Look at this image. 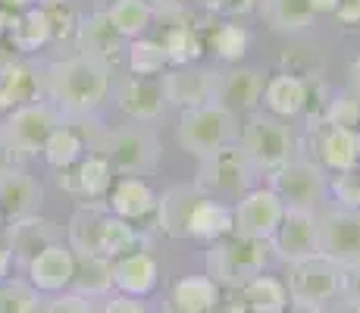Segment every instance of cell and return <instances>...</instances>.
<instances>
[{"label":"cell","instance_id":"1","mask_svg":"<svg viewBox=\"0 0 360 313\" xmlns=\"http://www.w3.org/2000/svg\"><path fill=\"white\" fill-rule=\"evenodd\" d=\"M47 91L69 116H88L110 91V63L98 57H69L47 66Z\"/></svg>","mask_w":360,"mask_h":313},{"label":"cell","instance_id":"2","mask_svg":"<svg viewBox=\"0 0 360 313\" xmlns=\"http://www.w3.org/2000/svg\"><path fill=\"white\" fill-rule=\"evenodd\" d=\"M263 267H266V245L241 238V235H226L207 250V279L217 285L241 288L254 276H260Z\"/></svg>","mask_w":360,"mask_h":313},{"label":"cell","instance_id":"3","mask_svg":"<svg viewBox=\"0 0 360 313\" xmlns=\"http://www.w3.org/2000/svg\"><path fill=\"white\" fill-rule=\"evenodd\" d=\"M103 157L122 176H144L157 170L160 160V141L148 125H122L103 138Z\"/></svg>","mask_w":360,"mask_h":313},{"label":"cell","instance_id":"4","mask_svg":"<svg viewBox=\"0 0 360 313\" xmlns=\"http://www.w3.org/2000/svg\"><path fill=\"white\" fill-rule=\"evenodd\" d=\"M235 138V116L226 110L213 107H198V110H182V120H179V144H182L188 154H195L198 160L217 154L219 148L232 144Z\"/></svg>","mask_w":360,"mask_h":313},{"label":"cell","instance_id":"5","mask_svg":"<svg viewBox=\"0 0 360 313\" xmlns=\"http://www.w3.org/2000/svg\"><path fill=\"white\" fill-rule=\"evenodd\" d=\"M241 151L248 154L254 170L276 172L292 157V132L282 120L269 113H251L241 129Z\"/></svg>","mask_w":360,"mask_h":313},{"label":"cell","instance_id":"6","mask_svg":"<svg viewBox=\"0 0 360 313\" xmlns=\"http://www.w3.org/2000/svg\"><path fill=\"white\" fill-rule=\"evenodd\" d=\"M254 166L248 154L241 151V144H226L217 154L200 160V172H198V191H223V194H248L254 185Z\"/></svg>","mask_w":360,"mask_h":313},{"label":"cell","instance_id":"7","mask_svg":"<svg viewBox=\"0 0 360 313\" xmlns=\"http://www.w3.org/2000/svg\"><path fill=\"white\" fill-rule=\"evenodd\" d=\"M57 125V113L47 103H25L13 110L10 120L0 125V144L4 151H16V154H38Z\"/></svg>","mask_w":360,"mask_h":313},{"label":"cell","instance_id":"8","mask_svg":"<svg viewBox=\"0 0 360 313\" xmlns=\"http://www.w3.org/2000/svg\"><path fill=\"white\" fill-rule=\"evenodd\" d=\"M316 232H320V257L342 269L360 263V210H345V207L326 210L316 217Z\"/></svg>","mask_w":360,"mask_h":313},{"label":"cell","instance_id":"9","mask_svg":"<svg viewBox=\"0 0 360 313\" xmlns=\"http://www.w3.org/2000/svg\"><path fill=\"white\" fill-rule=\"evenodd\" d=\"M282 213H285V204H282L279 194L269 191V188H251L232 210V219H235L232 235L266 245V241H273L276 229H279Z\"/></svg>","mask_w":360,"mask_h":313},{"label":"cell","instance_id":"10","mask_svg":"<svg viewBox=\"0 0 360 313\" xmlns=\"http://www.w3.org/2000/svg\"><path fill=\"white\" fill-rule=\"evenodd\" d=\"M285 291L292 301L320 307L323 301H332V298L342 291V267H335V263L320 254L310 257V260L292 263Z\"/></svg>","mask_w":360,"mask_h":313},{"label":"cell","instance_id":"11","mask_svg":"<svg viewBox=\"0 0 360 313\" xmlns=\"http://www.w3.org/2000/svg\"><path fill=\"white\" fill-rule=\"evenodd\" d=\"M276 250L285 263H301L320 254V232H316V213L310 207H285L282 222L273 235Z\"/></svg>","mask_w":360,"mask_h":313},{"label":"cell","instance_id":"12","mask_svg":"<svg viewBox=\"0 0 360 313\" xmlns=\"http://www.w3.org/2000/svg\"><path fill=\"white\" fill-rule=\"evenodd\" d=\"M263 97V75L257 69H223L213 72V97L210 103L226 113H241V110H254Z\"/></svg>","mask_w":360,"mask_h":313},{"label":"cell","instance_id":"13","mask_svg":"<svg viewBox=\"0 0 360 313\" xmlns=\"http://www.w3.org/2000/svg\"><path fill=\"white\" fill-rule=\"evenodd\" d=\"M75 276V254L66 241L44 248L29 260V285L44 295H63Z\"/></svg>","mask_w":360,"mask_h":313},{"label":"cell","instance_id":"14","mask_svg":"<svg viewBox=\"0 0 360 313\" xmlns=\"http://www.w3.org/2000/svg\"><path fill=\"white\" fill-rule=\"evenodd\" d=\"M282 198V204L288 200V207H314L316 200L326 191V179H323V170L314 163H285L273 172V188Z\"/></svg>","mask_w":360,"mask_h":313},{"label":"cell","instance_id":"15","mask_svg":"<svg viewBox=\"0 0 360 313\" xmlns=\"http://www.w3.org/2000/svg\"><path fill=\"white\" fill-rule=\"evenodd\" d=\"M41 200H44V188L34 176H29L25 170H13V166L0 170V213H4V219L10 217L16 222L34 217Z\"/></svg>","mask_w":360,"mask_h":313},{"label":"cell","instance_id":"16","mask_svg":"<svg viewBox=\"0 0 360 313\" xmlns=\"http://www.w3.org/2000/svg\"><path fill=\"white\" fill-rule=\"evenodd\" d=\"M163 97L182 110L207 107L213 97V72L210 69H172L163 75Z\"/></svg>","mask_w":360,"mask_h":313},{"label":"cell","instance_id":"17","mask_svg":"<svg viewBox=\"0 0 360 313\" xmlns=\"http://www.w3.org/2000/svg\"><path fill=\"white\" fill-rule=\"evenodd\" d=\"M157 279H160V267L148 250H131V254L113 260V285L126 298L141 301L144 295H150L157 288Z\"/></svg>","mask_w":360,"mask_h":313},{"label":"cell","instance_id":"18","mask_svg":"<svg viewBox=\"0 0 360 313\" xmlns=\"http://www.w3.org/2000/svg\"><path fill=\"white\" fill-rule=\"evenodd\" d=\"M163 101H166L163 88L157 85V82H150V79H138V75L120 82V88H116V103H120L122 113H126L129 120H135V122L160 120Z\"/></svg>","mask_w":360,"mask_h":313},{"label":"cell","instance_id":"19","mask_svg":"<svg viewBox=\"0 0 360 313\" xmlns=\"http://www.w3.org/2000/svg\"><path fill=\"white\" fill-rule=\"evenodd\" d=\"M57 241H63L60 226L51 219H41L38 213L25 217V219H16L10 226V254L16 257V260H22L25 267H29V260L34 254H41L44 248L57 245Z\"/></svg>","mask_w":360,"mask_h":313},{"label":"cell","instance_id":"20","mask_svg":"<svg viewBox=\"0 0 360 313\" xmlns=\"http://www.w3.org/2000/svg\"><path fill=\"white\" fill-rule=\"evenodd\" d=\"M204 198L195 185H172L157 198V217L160 229L169 238H188V219L195 204Z\"/></svg>","mask_w":360,"mask_h":313},{"label":"cell","instance_id":"21","mask_svg":"<svg viewBox=\"0 0 360 313\" xmlns=\"http://www.w3.org/2000/svg\"><path fill=\"white\" fill-rule=\"evenodd\" d=\"M107 207L113 217L126 219V222H135V219H144L148 213L157 210V194L150 191V185L144 179H135V176H126L120 179L107 194Z\"/></svg>","mask_w":360,"mask_h":313},{"label":"cell","instance_id":"22","mask_svg":"<svg viewBox=\"0 0 360 313\" xmlns=\"http://www.w3.org/2000/svg\"><path fill=\"white\" fill-rule=\"evenodd\" d=\"M60 185H66L69 191L82 194V198L94 200V204H101V200H107L110 188H113V166L107 163L103 154L82 157L75 170H66V182H60Z\"/></svg>","mask_w":360,"mask_h":313},{"label":"cell","instance_id":"23","mask_svg":"<svg viewBox=\"0 0 360 313\" xmlns=\"http://www.w3.org/2000/svg\"><path fill=\"white\" fill-rule=\"evenodd\" d=\"M320 157L329 170L348 172L360 166V132L357 129H323L320 135Z\"/></svg>","mask_w":360,"mask_h":313},{"label":"cell","instance_id":"24","mask_svg":"<svg viewBox=\"0 0 360 313\" xmlns=\"http://www.w3.org/2000/svg\"><path fill=\"white\" fill-rule=\"evenodd\" d=\"M307 82L297 79L292 72H279L263 85V101L273 110L276 116H297L304 107H307Z\"/></svg>","mask_w":360,"mask_h":313},{"label":"cell","instance_id":"25","mask_svg":"<svg viewBox=\"0 0 360 313\" xmlns=\"http://www.w3.org/2000/svg\"><path fill=\"white\" fill-rule=\"evenodd\" d=\"M172 307L179 313H213L219 307V285L207 276H185L172 285Z\"/></svg>","mask_w":360,"mask_h":313},{"label":"cell","instance_id":"26","mask_svg":"<svg viewBox=\"0 0 360 313\" xmlns=\"http://www.w3.org/2000/svg\"><path fill=\"white\" fill-rule=\"evenodd\" d=\"M235 229V219H232V210L210 198H200L191 210V219H188V235L191 238H200V241H219L226 235H232Z\"/></svg>","mask_w":360,"mask_h":313},{"label":"cell","instance_id":"27","mask_svg":"<svg viewBox=\"0 0 360 313\" xmlns=\"http://www.w3.org/2000/svg\"><path fill=\"white\" fill-rule=\"evenodd\" d=\"M38 94V75L25 63H6L0 69V110H16L34 103Z\"/></svg>","mask_w":360,"mask_h":313},{"label":"cell","instance_id":"28","mask_svg":"<svg viewBox=\"0 0 360 313\" xmlns=\"http://www.w3.org/2000/svg\"><path fill=\"white\" fill-rule=\"evenodd\" d=\"M6 32H10L13 47L22 53L38 51V47H44L47 41L53 38L51 23H47V13L41 10V6H29V10L16 13V16L10 19V29Z\"/></svg>","mask_w":360,"mask_h":313},{"label":"cell","instance_id":"29","mask_svg":"<svg viewBox=\"0 0 360 313\" xmlns=\"http://www.w3.org/2000/svg\"><path fill=\"white\" fill-rule=\"evenodd\" d=\"M103 217H107V213L101 210V204H88V207H82V210H75L72 222H69V241H66L75 257H88V254L101 257Z\"/></svg>","mask_w":360,"mask_h":313},{"label":"cell","instance_id":"30","mask_svg":"<svg viewBox=\"0 0 360 313\" xmlns=\"http://www.w3.org/2000/svg\"><path fill=\"white\" fill-rule=\"evenodd\" d=\"M292 301L285 291V282L276 276H254L248 285H241V307L251 313H282L285 304Z\"/></svg>","mask_w":360,"mask_h":313},{"label":"cell","instance_id":"31","mask_svg":"<svg viewBox=\"0 0 360 313\" xmlns=\"http://www.w3.org/2000/svg\"><path fill=\"white\" fill-rule=\"evenodd\" d=\"M72 288H75V295H82V298L107 295V291L113 288V260L98 257V254L75 257Z\"/></svg>","mask_w":360,"mask_h":313},{"label":"cell","instance_id":"32","mask_svg":"<svg viewBox=\"0 0 360 313\" xmlns=\"http://www.w3.org/2000/svg\"><path fill=\"white\" fill-rule=\"evenodd\" d=\"M79 44L85 57H98L110 63V53H116V47H120V34L113 32L107 13H94L85 23H79Z\"/></svg>","mask_w":360,"mask_h":313},{"label":"cell","instance_id":"33","mask_svg":"<svg viewBox=\"0 0 360 313\" xmlns=\"http://www.w3.org/2000/svg\"><path fill=\"white\" fill-rule=\"evenodd\" d=\"M82 151H85V141H82L79 132H75L72 125H57V129L47 135V141H44V148H41V154H44L47 166H53V170L66 172V170H72V166H79Z\"/></svg>","mask_w":360,"mask_h":313},{"label":"cell","instance_id":"34","mask_svg":"<svg viewBox=\"0 0 360 313\" xmlns=\"http://www.w3.org/2000/svg\"><path fill=\"white\" fill-rule=\"evenodd\" d=\"M131 250H141V235L131 222L107 213L103 217V229H101V257L107 260H120V257L131 254Z\"/></svg>","mask_w":360,"mask_h":313},{"label":"cell","instance_id":"35","mask_svg":"<svg viewBox=\"0 0 360 313\" xmlns=\"http://www.w3.org/2000/svg\"><path fill=\"white\" fill-rule=\"evenodd\" d=\"M260 6L276 32H304L314 19L307 0H260Z\"/></svg>","mask_w":360,"mask_h":313},{"label":"cell","instance_id":"36","mask_svg":"<svg viewBox=\"0 0 360 313\" xmlns=\"http://www.w3.org/2000/svg\"><path fill=\"white\" fill-rule=\"evenodd\" d=\"M107 19L120 38H141V32L150 25V6L144 0H116L107 10Z\"/></svg>","mask_w":360,"mask_h":313},{"label":"cell","instance_id":"37","mask_svg":"<svg viewBox=\"0 0 360 313\" xmlns=\"http://www.w3.org/2000/svg\"><path fill=\"white\" fill-rule=\"evenodd\" d=\"M160 44H163L166 63H172V66H188V63L200 60V53H204V44H200V38L191 25H169Z\"/></svg>","mask_w":360,"mask_h":313},{"label":"cell","instance_id":"38","mask_svg":"<svg viewBox=\"0 0 360 313\" xmlns=\"http://www.w3.org/2000/svg\"><path fill=\"white\" fill-rule=\"evenodd\" d=\"M169 66L163 53L160 41H150V38H135L129 44V69L138 75V79H150V75L163 72Z\"/></svg>","mask_w":360,"mask_h":313},{"label":"cell","instance_id":"39","mask_svg":"<svg viewBox=\"0 0 360 313\" xmlns=\"http://www.w3.org/2000/svg\"><path fill=\"white\" fill-rule=\"evenodd\" d=\"M248 32H245V25H238V23H223V25H217L210 34V47L217 51V57L219 60H226V63H238L241 57L248 53Z\"/></svg>","mask_w":360,"mask_h":313},{"label":"cell","instance_id":"40","mask_svg":"<svg viewBox=\"0 0 360 313\" xmlns=\"http://www.w3.org/2000/svg\"><path fill=\"white\" fill-rule=\"evenodd\" d=\"M41 298L29 282L6 279L0 285V313H38Z\"/></svg>","mask_w":360,"mask_h":313},{"label":"cell","instance_id":"41","mask_svg":"<svg viewBox=\"0 0 360 313\" xmlns=\"http://www.w3.org/2000/svg\"><path fill=\"white\" fill-rule=\"evenodd\" d=\"M326 125H335V129H354V125H360V97L354 91H345L335 101H329Z\"/></svg>","mask_w":360,"mask_h":313},{"label":"cell","instance_id":"42","mask_svg":"<svg viewBox=\"0 0 360 313\" xmlns=\"http://www.w3.org/2000/svg\"><path fill=\"white\" fill-rule=\"evenodd\" d=\"M332 191H335L338 204L345 210H360V170L338 172L335 182H332Z\"/></svg>","mask_w":360,"mask_h":313},{"label":"cell","instance_id":"43","mask_svg":"<svg viewBox=\"0 0 360 313\" xmlns=\"http://www.w3.org/2000/svg\"><path fill=\"white\" fill-rule=\"evenodd\" d=\"M44 313H98V310H94V304L82 295H57L44 307Z\"/></svg>","mask_w":360,"mask_h":313},{"label":"cell","instance_id":"44","mask_svg":"<svg viewBox=\"0 0 360 313\" xmlns=\"http://www.w3.org/2000/svg\"><path fill=\"white\" fill-rule=\"evenodd\" d=\"M260 0H207V6L223 16H245V13H254L257 10Z\"/></svg>","mask_w":360,"mask_h":313},{"label":"cell","instance_id":"45","mask_svg":"<svg viewBox=\"0 0 360 313\" xmlns=\"http://www.w3.org/2000/svg\"><path fill=\"white\" fill-rule=\"evenodd\" d=\"M342 291L348 295V301L360 304V263L342 269Z\"/></svg>","mask_w":360,"mask_h":313},{"label":"cell","instance_id":"46","mask_svg":"<svg viewBox=\"0 0 360 313\" xmlns=\"http://www.w3.org/2000/svg\"><path fill=\"white\" fill-rule=\"evenodd\" d=\"M103 313H148V307H144L138 298H126V295H120V298H113V301L103 307Z\"/></svg>","mask_w":360,"mask_h":313},{"label":"cell","instance_id":"47","mask_svg":"<svg viewBox=\"0 0 360 313\" xmlns=\"http://www.w3.org/2000/svg\"><path fill=\"white\" fill-rule=\"evenodd\" d=\"M335 16L342 19V23H348V25L360 23V0H342L338 10H335Z\"/></svg>","mask_w":360,"mask_h":313},{"label":"cell","instance_id":"48","mask_svg":"<svg viewBox=\"0 0 360 313\" xmlns=\"http://www.w3.org/2000/svg\"><path fill=\"white\" fill-rule=\"evenodd\" d=\"M10 269H13V254H10V248L0 241V285L10 279Z\"/></svg>","mask_w":360,"mask_h":313},{"label":"cell","instance_id":"49","mask_svg":"<svg viewBox=\"0 0 360 313\" xmlns=\"http://www.w3.org/2000/svg\"><path fill=\"white\" fill-rule=\"evenodd\" d=\"M307 4H310V10L314 13H335L342 0H307Z\"/></svg>","mask_w":360,"mask_h":313},{"label":"cell","instance_id":"50","mask_svg":"<svg viewBox=\"0 0 360 313\" xmlns=\"http://www.w3.org/2000/svg\"><path fill=\"white\" fill-rule=\"evenodd\" d=\"M282 313H323L320 307H314V304H301V301H288L285 310Z\"/></svg>","mask_w":360,"mask_h":313},{"label":"cell","instance_id":"51","mask_svg":"<svg viewBox=\"0 0 360 313\" xmlns=\"http://www.w3.org/2000/svg\"><path fill=\"white\" fill-rule=\"evenodd\" d=\"M329 313H360V304H354V301H342L335 310H329Z\"/></svg>","mask_w":360,"mask_h":313},{"label":"cell","instance_id":"52","mask_svg":"<svg viewBox=\"0 0 360 313\" xmlns=\"http://www.w3.org/2000/svg\"><path fill=\"white\" fill-rule=\"evenodd\" d=\"M10 19H13V16L4 10V6H0V34H6V29H10Z\"/></svg>","mask_w":360,"mask_h":313},{"label":"cell","instance_id":"53","mask_svg":"<svg viewBox=\"0 0 360 313\" xmlns=\"http://www.w3.org/2000/svg\"><path fill=\"white\" fill-rule=\"evenodd\" d=\"M351 75H354V94L360 97V60L354 63V69H351Z\"/></svg>","mask_w":360,"mask_h":313},{"label":"cell","instance_id":"54","mask_svg":"<svg viewBox=\"0 0 360 313\" xmlns=\"http://www.w3.org/2000/svg\"><path fill=\"white\" fill-rule=\"evenodd\" d=\"M226 313H251V310H245V307H241V304H235V307H229Z\"/></svg>","mask_w":360,"mask_h":313},{"label":"cell","instance_id":"55","mask_svg":"<svg viewBox=\"0 0 360 313\" xmlns=\"http://www.w3.org/2000/svg\"><path fill=\"white\" fill-rule=\"evenodd\" d=\"M144 4H148V6H150V4H160V6H163V4H169V0H144Z\"/></svg>","mask_w":360,"mask_h":313},{"label":"cell","instance_id":"56","mask_svg":"<svg viewBox=\"0 0 360 313\" xmlns=\"http://www.w3.org/2000/svg\"><path fill=\"white\" fill-rule=\"evenodd\" d=\"M0 232H4V213H0Z\"/></svg>","mask_w":360,"mask_h":313}]
</instances>
